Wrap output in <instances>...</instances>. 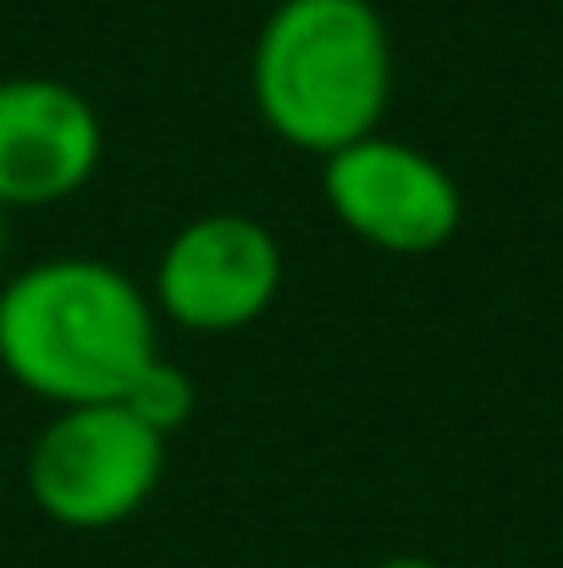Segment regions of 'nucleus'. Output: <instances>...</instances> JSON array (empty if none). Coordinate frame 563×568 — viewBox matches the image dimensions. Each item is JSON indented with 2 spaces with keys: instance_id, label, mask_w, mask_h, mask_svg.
<instances>
[{
  "instance_id": "f257e3e1",
  "label": "nucleus",
  "mask_w": 563,
  "mask_h": 568,
  "mask_svg": "<svg viewBox=\"0 0 563 568\" xmlns=\"http://www.w3.org/2000/svg\"><path fill=\"white\" fill-rule=\"evenodd\" d=\"M155 359V310L105 260H39L0 287V371L56 408L122 403Z\"/></svg>"
},
{
  "instance_id": "f03ea898",
  "label": "nucleus",
  "mask_w": 563,
  "mask_h": 568,
  "mask_svg": "<svg viewBox=\"0 0 563 568\" xmlns=\"http://www.w3.org/2000/svg\"><path fill=\"white\" fill-rule=\"evenodd\" d=\"M260 122L304 155H338L381 133L392 100V33L371 0H277L249 55Z\"/></svg>"
},
{
  "instance_id": "7ed1b4c3",
  "label": "nucleus",
  "mask_w": 563,
  "mask_h": 568,
  "mask_svg": "<svg viewBox=\"0 0 563 568\" xmlns=\"http://www.w3.org/2000/svg\"><path fill=\"white\" fill-rule=\"evenodd\" d=\"M167 475V436L128 403L56 408L28 447V497L61 530L128 525Z\"/></svg>"
},
{
  "instance_id": "20e7f679",
  "label": "nucleus",
  "mask_w": 563,
  "mask_h": 568,
  "mask_svg": "<svg viewBox=\"0 0 563 568\" xmlns=\"http://www.w3.org/2000/svg\"><path fill=\"white\" fill-rule=\"evenodd\" d=\"M321 193L349 237L371 243L381 254H403V260L448 248L464 221V193L453 183V172L436 155L386 133H371L326 155Z\"/></svg>"
},
{
  "instance_id": "39448f33",
  "label": "nucleus",
  "mask_w": 563,
  "mask_h": 568,
  "mask_svg": "<svg viewBox=\"0 0 563 568\" xmlns=\"http://www.w3.org/2000/svg\"><path fill=\"white\" fill-rule=\"evenodd\" d=\"M282 243L265 221L215 210L188 221L155 265V304L172 326L227 337L254 326L282 293Z\"/></svg>"
},
{
  "instance_id": "423d86ee",
  "label": "nucleus",
  "mask_w": 563,
  "mask_h": 568,
  "mask_svg": "<svg viewBox=\"0 0 563 568\" xmlns=\"http://www.w3.org/2000/svg\"><path fill=\"white\" fill-rule=\"evenodd\" d=\"M105 128L89 94L61 78L0 83V210L61 204L94 183Z\"/></svg>"
},
{
  "instance_id": "0eeeda50",
  "label": "nucleus",
  "mask_w": 563,
  "mask_h": 568,
  "mask_svg": "<svg viewBox=\"0 0 563 568\" xmlns=\"http://www.w3.org/2000/svg\"><path fill=\"white\" fill-rule=\"evenodd\" d=\"M150 430H161L167 442H172V430H183L188 419H193V381H188V371H178L172 359H155L144 376L133 381V392L122 397Z\"/></svg>"
},
{
  "instance_id": "6e6552de",
  "label": "nucleus",
  "mask_w": 563,
  "mask_h": 568,
  "mask_svg": "<svg viewBox=\"0 0 563 568\" xmlns=\"http://www.w3.org/2000/svg\"><path fill=\"white\" fill-rule=\"evenodd\" d=\"M375 568H442V564H431V558H414V552H403V558H381Z\"/></svg>"
},
{
  "instance_id": "1a4fd4ad",
  "label": "nucleus",
  "mask_w": 563,
  "mask_h": 568,
  "mask_svg": "<svg viewBox=\"0 0 563 568\" xmlns=\"http://www.w3.org/2000/svg\"><path fill=\"white\" fill-rule=\"evenodd\" d=\"M0 248H6V232H0Z\"/></svg>"
}]
</instances>
